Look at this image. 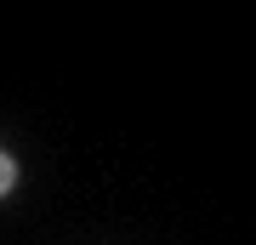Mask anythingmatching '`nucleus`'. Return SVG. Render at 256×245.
Wrapping results in <instances>:
<instances>
[{"instance_id":"f257e3e1","label":"nucleus","mask_w":256,"mask_h":245,"mask_svg":"<svg viewBox=\"0 0 256 245\" xmlns=\"http://www.w3.org/2000/svg\"><path fill=\"white\" fill-rule=\"evenodd\" d=\"M12 188H18V160H12L6 148H0V200H6Z\"/></svg>"}]
</instances>
